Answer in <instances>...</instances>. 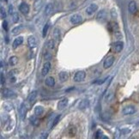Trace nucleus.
Returning a JSON list of instances; mask_svg holds the SVG:
<instances>
[{"instance_id": "5701e85b", "label": "nucleus", "mask_w": 139, "mask_h": 139, "mask_svg": "<svg viewBox=\"0 0 139 139\" xmlns=\"http://www.w3.org/2000/svg\"><path fill=\"white\" fill-rule=\"evenodd\" d=\"M109 28L111 29V31L115 32L116 30H118V24H117L116 22H110L109 23Z\"/></svg>"}, {"instance_id": "f8f14e48", "label": "nucleus", "mask_w": 139, "mask_h": 139, "mask_svg": "<svg viewBox=\"0 0 139 139\" xmlns=\"http://www.w3.org/2000/svg\"><path fill=\"white\" fill-rule=\"evenodd\" d=\"M50 69H51V63L50 62H46L43 65V68H42V71H41V74L42 76H46V75L48 74L49 72Z\"/></svg>"}, {"instance_id": "1a4fd4ad", "label": "nucleus", "mask_w": 139, "mask_h": 139, "mask_svg": "<svg viewBox=\"0 0 139 139\" xmlns=\"http://www.w3.org/2000/svg\"><path fill=\"white\" fill-rule=\"evenodd\" d=\"M82 20H83V18H82V16H80V15L74 14L73 16H71V22L72 23V24H78V23L81 22Z\"/></svg>"}, {"instance_id": "423d86ee", "label": "nucleus", "mask_w": 139, "mask_h": 139, "mask_svg": "<svg viewBox=\"0 0 139 139\" xmlns=\"http://www.w3.org/2000/svg\"><path fill=\"white\" fill-rule=\"evenodd\" d=\"M97 9H98V6H97V4H91L89 6H88V7H87L86 13L88 15H89V16H91V15H93L94 13H95V11H97Z\"/></svg>"}, {"instance_id": "e433bc0d", "label": "nucleus", "mask_w": 139, "mask_h": 139, "mask_svg": "<svg viewBox=\"0 0 139 139\" xmlns=\"http://www.w3.org/2000/svg\"><path fill=\"white\" fill-rule=\"evenodd\" d=\"M12 10H13V7H12V6H10V13H11V14L12 13Z\"/></svg>"}, {"instance_id": "dca6fc26", "label": "nucleus", "mask_w": 139, "mask_h": 139, "mask_svg": "<svg viewBox=\"0 0 139 139\" xmlns=\"http://www.w3.org/2000/svg\"><path fill=\"white\" fill-rule=\"evenodd\" d=\"M43 113H44V108L41 106H37L35 108H34V114L37 117L42 116Z\"/></svg>"}, {"instance_id": "0eeeda50", "label": "nucleus", "mask_w": 139, "mask_h": 139, "mask_svg": "<svg viewBox=\"0 0 139 139\" xmlns=\"http://www.w3.org/2000/svg\"><path fill=\"white\" fill-rule=\"evenodd\" d=\"M128 10H129V12L132 15H134L136 12H137V4H136L135 1H130V2L129 3Z\"/></svg>"}, {"instance_id": "f257e3e1", "label": "nucleus", "mask_w": 139, "mask_h": 139, "mask_svg": "<svg viewBox=\"0 0 139 139\" xmlns=\"http://www.w3.org/2000/svg\"><path fill=\"white\" fill-rule=\"evenodd\" d=\"M85 77H86V72L83 71H80L75 74L73 80L76 83H79V82H83L85 79Z\"/></svg>"}, {"instance_id": "9b49d317", "label": "nucleus", "mask_w": 139, "mask_h": 139, "mask_svg": "<svg viewBox=\"0 0 139 139\" xmlns=\"http://www.w3.org/2000/svg\"><path fill=\"white\" fill-rule=\"evenodd\" d=\"M19 11L22 13L23 15H27L29 12V6L26 3H21L19 6Z\"/></svg>"}, {"instance_id": "f3484780", "label": "nucleus", "mask_w": 139, "mask_h": 139, "mask_svg": "<svg viewBox=\"0 0 139 139\" xmlns=\"http://www.w3.org/2000/svg\"><path fill=\"white\" fill-rule=\"evenodd\" d=\"M23 42V38L22 37H18L16 39H15V41H13L12 46L14 49H16L17 46H19L20 45H21V43Z\"/></svg>"}, {"instance_id": "bb28decb", "label": "nucleus", "mask_w": 139, "mask_h": 139, "mask_svg": "<svg viewBox=\"0 0 139 139\" xmlns=\"http://www.w3.org/2000/svg\"><path fill=\"white\" fill-rule=\"evenodd\" d=\"M23 28V26L22 25H20V26L16 27V28H15L14 29L12 30V33L13 34H16L17 33H20L21 32V30Z\"/></svg>"}, {"instance_id": "a878e982", "label": "nucleus", "mask_w": 139, "mask_h": 139, "mask_svg": "<svg viewBox=\"0 0 139 139\" xmlns=\"http://www.w3.org/2000/svg\"><path fill=\"white\" fill-rule=\"evenodd\" d=\"M12 21H13V22H15V23H16V22H18V21H19V15H18V13H16V12H15V13H12Z\"/></svg>"}, {"instance_id": "412c9836", "label": "nucleus", "mask_w": 139, "mask_h": 139, "mask_svg": "<svg viewBox=\"0 0 139 139\" xmlns=\"http://www.w3.org/2000/svg\"><path fill=\"white\" fill-rule=\"evenodd\" d=\"M30 122H31L32 125H34V126H38V125H40V120H39V118H37L36 115L32 116L31 118H30Z\"/></svg>"}, {"instance_id": "4c0bfd02", "label": "nucleus", "mask_w": 139, "mask_h": 139, "mask_svg": "<svg viewBox=\"0 0 139 139\" xmlns=\"http://www.w3.org/2000/svg\"><path fill=\"white\" fill-rule=\"evenodd\" d=\"M4 2H7V1H8V0H4Z\"/></svg>"}, {"instance_id": "9d476101", "label": "nucleus", "mask_w": 139, "mask_h": 139, "mask_svg": "<svg viewBox=\"0 0 139 139\" xmlns=\"http://www.w3.org/2000/svg\"><path fill=\"white\" fill-rule=\"evenodd\" d=\"M68 105V99L67 98H64L61 100H59L58 103V110H63L66 107V106Z\"/></svg>"}, {"instance_id": "4be33fe9", "label": "nucleus", "mask_w": 139, "mask_h": 139, "mask_svg": "<svg viewBox=\"0 0 139 139\" xmlns=\"http://www.w3.org/2000/svg\"><path fill=\"white\" fill-rule=\"evenodd\" d=\"M9 62H10V64L12 65V66H15V65H16V64H17L18 62V58L16 56L11 57L9 59Z\"/></svg>"}, {"instance_id": "c85d7f7f", "label": "nucleus", "mask_w": 139, "mask_h": 139, "mask_svg": "<svg viewBox=\"0 0 139 139\" xmlns=\"http://www.w3.org/2000/svg\"><path fill=\"white\" fill-rule=\"evenodd\" d=\"M55 46V44H54V41H53V40H50V41H48L47 42V48L50 50H53V48H54Z\"/></svg>"}, {"instance_id": "473e14b6", "label": "nucleus", "mask_w": 139, "mask_h": 139, "mask_svg": "<svg viewBox=\"0 0 139 139\" xmlns=\"http://www.w3.org/2000/svg\"><path fill=\"white\" fill-rule=\"evenodd\" d=\"M107 80V78H103V79H98L94 83H96V84H102L103 83H105Z\"/></svg>"}, {"instance_id": "2f4dec72", "label": "nucleus", "mask_w": 139, "mask_h": 139, "mask_svg": "<svg viewBox=\"0 0 139 139\" xmlns=\"http://www.w3.org/2000/svg\"><path fill=\"white\" fill-rule=\"evenodd\" d=\"M112 97H113V94H110L109 92H108V94L107 95V96H106V101L109 103V102L112 100Z\"/></svg>"}, {"instance_id": "a211bd4d", "label": "nucleus", "mask_w": 139, "mask_h": 139, "mask_svg": "<svg viewBox=\"0 0 139 139\" xmlns=\"http://www.w3.org/2000/svg\"><path fill=\"white\" fill-rule=\"evenodd\" d=\"M37 95H38V91H37V90H33V91H32L31 93H30V95H28V100L29 102H33V100L36 99V97H37Z\"/></svg>"}, {"instance_id": "aec40b11", "label": "nucleus", "mask_w": 139, "mask_h": 139, "mask_svg": "<svg viewBox=\"0 0 139 139\" xmlns=\"http://www.w3.org/2000/svg\"><path fill=\"white\" fill-rule=\"evenodd\" d=\"M106 17H107V13L105 11H101L97 15V20L98 21H104V20L106 19Z\"/></svg>"}, {"instance_id": "20e7f679", "label": "nucleus", "mask_w": 139, "mask_h": 139, "mask_svg": "<svg viewBox=\"0 0 139 139\" xmlns=\"http://www.w3.org/2000/svg\"><path fill=\"white\" fill-rule=\"evenodd\" d=\"M114 57L113 56H109L105 59L104 61V64H103V66L105 69H107V68H110V67L113 65V62H114Z\"/></svg>"}, {"instance_id": "c9c22d12", "label": "nucleus", "mask_w": 139, "mask_h": 139, "mask_svg": "<svg viewBox=\"0 0 139 139\" xmlns=\"http://www.w3.org/2000/svg\"><path fill=\"white\" fill-rule=\"evenodd\" d=\"M4 74H3V72H1V84H4Z\"/></svg>"}, {"instance_id": "72a5a7b5", "label": "nucleus", "mask_w": 139, "mask_h": 139, "mask_svg": "<svg viewBox=\"0 0 139 139\" xmlns=\"http://www.w3.org/2000/svg\"><path fill=\"white\" fill-rule=\"evenodd\" d=\"M102 137V132L100 130H97L96 131V134H95V138H101Z\"/></svg>"}, {"instance_id": "7c9ffc66", "label": "nucleus", "mask_w": 139, "mask_h": 139, "mask_svg": "<svg viewBox=\"0 0 139 139\" xmlns=\"http://www.w3.org/2000/svg\"><path fill=\"white\" fill-rule=\"evenodd\" d=\"M0 14H1V18L2 19H4L6 16V13H5V11H4V9L3 7L0 8Z\"/></svg>"}, {"instance_id": "c756f323", "label": "nucleus", "mask_w": 139, "mask_h": 139, "mask_svg": "<svg viewBox=\"0 0 139 139\" xmlns=\"http://www.w3.org/2000/svg\"><path fill=\"white\" fill-rule=\"evenodd\" d=\"M60 118H61V115H58V116L56 117V118L53 119V127H54L55 125H57V124L58 123V121H59Z\"/></svg>"}, {"instance_id": "6ab92c4d", "label": "nucleus", "mask_w": 139, "mask_h": 139, "mask_svg": "<svg viewBox=\"0 0 139 139\" xmlns=\"http://www.w3.org/2000/svg\"><path fill=\"white\" fill-rule=\"evenodd\" d=\"M53 11V5L52 4H48L46 6V9H45V15L46 16H49V15L52 14Z\"/></svg>"}, {"instance_id": "4468645a", "label": "nucleus", "mask_w": 139, "mask_h": 139, "mask_svg": "<svg viewBox=\"0 0 139 139\" xmlns=\"http://www.w3.org/2000/svg\"><path fill=\"white\" fill-rule=\"evenodd\" d=\"M45 83L47 87H50V88H53L55 85V80L53 76H48V77L46 78V81H45Z\"/></svg>"}, {"instance_id": "b1692460", "label": "nucleus", "mask_w": 139, "mask_h": 139, "mask_svg": "<svg viewBox=\"0 0 139 139\" xmlns=\"http://www.w3.org/2000/svg\"><path fill=\"white\" fill-rule=\"evenodd\" d=\"M53 37L55 40H59L60 39V30L58 28H55L53 31Z\"/></svg>"}, {"instance_id": "2eb2a0df", "label": "nucleus", "mask_w": 139, "mask_h": 139, "mask_svg": "<svg viewBox=\"0 0 139 139\" xmlns=\"http://www.w3.org/2000/svg\"><path fill=\"white\" fill-rule=\"evenodd\" d=\"M58 77H59V80L61 83H64V82H66L67 80L69 79V75L68 73L65 72V71H61V72L59 73Z\"/></svg>"}, {"instance_id": "7ed1b4c3", "label": "nucleus", "mask_w": 139, "mask_h": 139, "mask_svg": "<svg viewBox=\"0 0 139 139\" xmlns=\"http://www.w3.org/2000/svg\"><path fill=\"white\" fill-rule=\"evenodd\" d=\"M26 113H27V106L24 102H22V103L21 104V106H20V108H19V114H20V118H21V120H23L25 118Z\"/></svg>"}, {"instance_id": "cd10ccee", "label": "nucleus", "mask_w": 139, "mask_h": 139, "mask_svg": "<svg viewBox=\"0 0 139 139\" xmlns=\"http://www.w3.org/2000/svg\"><path fill=\"white\" fill-rule=\"evenodd\" d=\"M48 28H49V23H46L45 25L44 28H43V32H42V36L43 37H46V35L47 34V32H48Z\"/></svg>"}, {"instance_id": "39448f33", "label": "nucleus", "mask_w": 139, "mask_h": 139, "mask_svg": "<svg viewBox=\"0 0 139 139\" xmlns=\"http://www.w3.org/2000/svg\"><path fill=\"white\" fill-rule=\"evenodd\" d=\"M124 48V43L122 41H117L113 44V49L115 53H120Z\"/></svg>"}, {"instance_id": "393cba45", "label": "nucleus", "mask_w": 139, "mask_h": 139, "mask_svg": "<svg viewBox=\"0 0 139 139\" xmlns=\"http://www.w3.org/2000/svg\"><path fill=\"white\" fill-rule=\"evenodd\" d=\"M88 107V100H82L79 104V108L80 109H83Z\"/></svg>"}, {"instance_id": "6e6552de", "label": "nucleus", "mask_w": 139, "mask_h": 139, "mask_svg": "<svg viewBox=\"0 0 139 139\" xmlns=\"http://www.w3.org/2000/svg\"><path fill=\"white\" fill-rule=\"evenodd\" d=\"M3 96L5 97V98H12V97L16 96V94L11 89H8V88H4L2 91Z\"/></svg>"}, {"instance_id": "f03ea898", "label": "nucleus", "mask_w": 139, "mask_h": 139, "mask_svg": "<svg viewBox=\"0 0 139 139\" xmlns=\"http://www.w3.org/2000/svg\"><path fill=\"white\" fill-rule=\"evenodd\" d=\"M122 113H123L124 115H132L136 113V108L134 106L129 105V106H126L123 108Z\"/></svg>"}, {"instance_id": "ddd939ff", "label": "nucleus", "mask_w": 139, "mask_h": 139, "mask_svg": "<svg viewBox=\"0 0 139 139\" xmlns=\"http://www.w3.org/2000/svg\"><path fill=\"white\" fill-rule=\"evenodd\" d=\"M28 46H29L30 48H34L36 46V44H37V42H36V39L34 36H29L28 39Z\"/></svg>"}, {"instance_id": "f704fd0d", "label": "nucleus", "mask_w": 139, "mask_h": 139, "mask_svg": "<svg viewBox=\"0 0 139 139\" xmlns=\"http://www.w3.org/2000/svg\"><path fill=\"white\" fill-rule=\"evenodd\" d=\"M3 28L5 31L8 30V22L6 21H4V22H3Z\"/></svg>"}]
</instances>
